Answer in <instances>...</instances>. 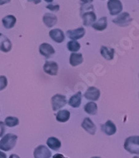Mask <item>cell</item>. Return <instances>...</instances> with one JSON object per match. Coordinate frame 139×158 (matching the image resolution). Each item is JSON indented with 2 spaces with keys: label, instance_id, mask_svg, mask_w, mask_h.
Wrapping results in <instances>:
<instances>
[{
  "label": "cell",
  "instance_id": "cell-18",
  "mask_svg": "<svg viewBox=\"0 0 139 158\" xmlns=\"http://www.w3.org/2000/svg\"><path fill=\"white\" fill-rule=\"evenodd\" d=\"M81 101H82V93L78 91L77 94H75L72 96L69 101H68V105L70 106L73 107V108H77L80 106L81 105Z\"/></svg>",
  "mask_w": 139,
  "mask_h": 158
},
{
  "label": "cell",
  "instance_id": "cell-7",
  "mask_svg": "<svg viewBox=\"0 0 139 158\" xmlns=\"http://www.w3.org/2000/svg\"><path fill=\"white\" fill-rule=\"evenodd\" d=\"M43 70L46 74L49 75H57L58 70V65L54 61H47L43 65Z\"/></svg>",
  "mask_w": 139,
  "mask_h": 158
},
{
  "label": "cell",
  "instance_id": "cell-13",
  "mask_svg": "<svg viewBox=\"0 0 139 158\" xmlns=\"http://www.w3.org/2000/svg\"><path fill=\"white\" fill-rule=\"evenodd\" d=\"M49 36L53 40L57 42V43H62L65 39L63 32L59 29H52L51 31L49 32Z\"/></svg>",
  "mask_w": 139,
  "mask_h": 158
},
{
  "label": "cell",
  "instance_id": "cell-8",
  "mask_svg": "<svg viewBox=\"0 0 139 158\" xmlns=\"http://www.w3.org/2000/svg\"><path fill=\"white\" fill-rule=\"evenodd\" d=\"M84 96L87 100L96 101L100 97V90L96 87H89L84 94Z\"/></svg>",
  "mask_w": 139,
  "mask_h": 158
},
{
  "label": "cell",
  "instance_id": "cell-21",
  "mask_svg": "<svg viewBox=\"0 0 139 158\" xmlns=\"http://www.w3.org/2000/svg\"><path fill=\"white\" fill-rule=\"evenodd\" d=\"M100 52H101V55H102V57L105 58L106 60H111L113 59L114 53H115L113 49H112V48H108V47H106V46H102Z\"/></svg>",
  "mask_w": 139,
  "mask_h": 158
},
{
  "label": "cell",
  "instance_id": "cell-20",
  "mask_svg": "<svg viewBox=\"0 0 139 158\" xmlns=\"http://www.w3.org/2000/svg\"><path fill=\"white\" fill-rule=\"evenodd\" d=\"M93 28L96 30H98V31H102L107 28L108 26V19L106 17H102L101 19H99V20L97 21V22H94L93 24Z\"/></svg>",
  "mask_w": 139,
  "mask_h": 158
},
{
  "label": "cell",
  "instance_id": "cell-29",
  "mask_svg": "<svg viewBox=\"0 0 139 158\" xmlns=\"http://www.w3.org/2000/svg\"><path fill=\"white\" fill-rule=\"evenodd\" d=\"M5 132V127H4V123L0 121V137H2Z\"/></svg>",
  "mask_w": 139,
  "mask_h": 158
},
{
  "label": "cell",
  "instance_id": "cell-25",
  "mask_svg": "<svg viewBox=\"0 0 139 158\" xmlns=\"http://www.w3.org/2000/svg\"><path fill=\"white\" fill-rule=\"evenodd\" d=\"M19 123V121L17 117H14V116H9L5 119L4 121V124L7 127H14L18 126Z\"/></svg>",
  "mask_w": 139,
  "mask_h": 158
},
{
  "label": "cell",
  "instance_id": "cell-16",
  "mask_svg": "<svg viewBox=\"0 0 139 158\" xmlns=\"http://www.w3.org/2000/svg\"><path fill=\"white\" fill-rule=\"evenodd\" d=\"M82 19H83V24L85 26L92 25L94 22H96V15L93 12H86L82 15Z\"/></svg>",
  "mask_w": 139,
  "mask_h": 158
},
{
  "label": "cell",
  "instance_id": "cell-2",
  "mask_svg": "<svg viewBox=\"0 0 139 158\" xmlns=\"http://www.w3.org/2000/svg\"><path fill=\"white\" fill-rule=\"evenodd\" d=\"M124 149L132 154H137L139 153V136L138 135H133L129 136L124 142Z\"/></svg>",
  "mask_w": 139,
  "mask_h": 158
},
{
  "label": "cell",
  "instance_id": "cell-1",
  "mask_svg": "<svg viewBox=\"0 0 139 158\" xmlns=\"http://www.w3.org/2000/svg\"><path fill=\"white\" fill-rule=\"evenodd\" d=\"M18 136L14 134L9 133L7 135H3L2 140L0 141V150L3 152H9L14 149L17 143Z\"/></svg>",
  "mask_w": 139,
  "mask_h": 158
},
{
  "label": "cell",
  "instance_id": "cell-34",
  "mask_svg": "<svg viewBox=\"0 0 139 158\" xmlns=\"http://www.w3.org/2000/svg\"><path fill=\"white\" fill-rule=\"evenodd\" d=\"M0 158H7V156H6L5 153H3L1 151H0Z\"/></svg>",
  "mask_w": 139,
  "mask_h": 158
},
{
  "label": "cell",
  "instance_id": "cell-32",
  "mask_svg": "<svg viewBox=\"0 0 139 158\" xmlns=\"http://www.w3.org/2000/svg\"><path fill=\"white\" fill-rule=\"evenodd\" d=\"M30 3H33L34 4H38V3H41V0H28Z\"/></svg>",
  "mask_w": 139,
  "mask_h": 158
},
{
  "label": "cell",
  "instance_id": "cell-6",
  "mask_svg": "<svg viewBox=\"0 0 139 158\" xmlns=\"http://www.w3.org/2000/svg\"><path fill=\"white\" fill-rule=\"evenodd\" d=\"M34 158H50L52 156L51 152L48 149V147L40 145L35 148L34 152Z\"/></svg>",
  "mask_w": 139,
  "mask_h": 158
},
{
  "label": "cell",
  "instance_id": "cell-36",
  "mask_svg": "<svg viewBox=\"0 0 139 158\" xmlns=\"http://www.w3.org/2000/svg\"><path fill=\"white\" fill-rule=\"evenodd\" d=\"M44 1H45V2H47V3H51L52 2L54 1V0H44Z\"/></svg>",
  "mask_w": 139,
  "mask_h": 158
},
{
  "label": "cell",
  "instance_id": "cell-10",
  "mask_svg": "<svg viewBox=\"0 0 139 158\" xmlns=\"http://www.w3.org/2000/svg\"><path fill=\"white\" fill-rule=\"evenodd\" d=\"M84 35H85V29L83 28H78V29L67 31L68 37L73 40H77L82 39L84 36Z\"/></svg>",
  "mask_w": 139,
  "mask_h": 158
},
{
  "label": "cell",
  "instance_id": "cell-24",
  "mask_svg": "<svg viewBox=\"0 0 139 158\" xmlns=\"http://www.w3.org/2000/svg\"><path fill=\"white\" fill-rule=\"evenodd\" d=\"M84 110L88 115H96L97 112V106L95 102H88L84 106Z\"/></svg>",
  "mask_w": 139,
  "mask_h": 158
},
{
  "label": "cell",
  "instance_id": "cell-37",
  "mask_svg": "<svg viewBox=\"0 0 139 158\" xmlns=\"http://www.w3.org/2000/svg\"><path fill=\"white\" fill-rule=\"evenodd\" d=\"M91 158H100V157H98V156H93V157H91Z\"/></svg>",
  "mask_w": 139,
  "mask_h": 158
},
{
  "label": "cell",
  "instance_id": "cell-3",
  "mask_svg": "<svg viewBox=\"0 0 139 158\" xmlns=\"http://www.w3.org/2000/svg\"><path fill=\"white\" fill-rule=\"evenodd\" d=\"M52 107L54 111H56L58 110L61 109L63 106H65V105L67 104V100H66L65 95H54L52 97Z\"/></svg>",
  "mask_w": 139,
  "mask_h": 158
},
{
  "label": "cell",
  "instance_id": "cell-5",
  "mask_svg": "<svg viewBox=\"0 0 139 158\" xmlns=\"http://www.w3.org/2000/svg\"><path fill=\"white\" fill-rule=\"evenodd\" d=\"M132 20L133 19H132L130 15L127 12H124L118 15L115 19H113V23L117 25L121 26V27H126L130 24Z\"/></svg>",
  "mask_w": 139,
  "mask_h": 158
},
{
  "label": "cell",
  "instance_id": "cell-28",
  "mask_svg": "<svg viewBox=\"0 0 139 158\" xmlns=\"http://www.w3.org/2000/svg\"><path fill=\"white\" fill-rule=\"evenodd\" d=\"M47 9H49V10H52V11H54V12H58L59 10L60 7L58 4H52V3L50 4H48L47 6Z\"/></svg>",
  "mask_w": 139,
  "mask_h": 158
},
{
  "label": "cell",
  "instance_id": "cell-33",
  "mask_svg": "<svg viewBox=\"0 0 139 158\" xmlns=\"http://www.w3.org/2000/svg\"><path fill=\"white\" fill-rule=\"evenodd\" d=\"M53 158H67V157H65V156H64L63 155H62V154H55Z\"/></svg>",
  "mask_w": 139,
  "mask_h": 158
},
{
  "label": "cell",
  "instance_id": "cell-26",
  "mask_svg": "<svg viewBox=\"0 0 139 158\" xmlns=\"http://www.w3.org/2000/svg\"><path fill=\"white\" fill-rule=\"evenodd\" d=\"M67 47H68V49L69 51L77 52L79 50L81 46H80V44L76 40H72L68 42V44H67Z\"/></svg>",
  "mask_w": 139,
  "mask_h": 158
},
{
  "label": "cell",
  "instance_id": "cell-11",
  "mask_svg": "<svg viewBox=\"0 0 139 158\" xmlns=\"http://www.w3.org/2000/svg\"><path fill=\"white\" fill-rule=\"evenodd\" d=\"M82 127L83 129L85 130L88 133H89L90 135H94L95 132H96V126L95 124L92 121V120L90 118H85L82 123Z\"/></svg>",
  "mask_w": 139,
  "mask_h": 158
},
{
  "label": "cell",
  "instance_id": "cell-12",
  "mask_svg": "<svg viewBox=\"0 0 139 158\" xmlns=\"http://www.w3.org/2000/svg\"><path fill=\"white\" fill-rule=\"evenodd\" d=\"M12 49V43L9 38L0 33V50L3 52H9Z\"/></svg>",
  "mask_w": 139,
  "mask_h": 158
},
{
  "label": "cell",
  "instance_id": "cell-15",
  "mask_svg": "<svg viewBox=\"0 0 139 158\" xmlns=\"http://www.w3.org/2000/svg\"><path fill=\"white\" fill-rule=\"evenodd\" d=\"M43 21L48 28H53L58 22L56 15L53 14H45L43 17Z\"/></svg>",
  "mask_w": 139,
  "mask_h": 158
},
{
  "label": "cell",
  "instance_id": "cell-38",
  "mask_svg": "<svg viewBox=\"0 0 139 158\" xmlns=\"http://www.w3.org/2000/svg\"><path fill=\"white\" fill-rule=\"evenodd\" d=\"M133 158H138V156H135V157H133Z\"/></svg>",
  "mask_w": 139,
  "mask_h": 158
},
{
  "label": "cell",
  "instance_id": "cell-31",
  "mask_svg": "<svg viewBox=\"0 0 139 158\" xmlns=\"http://www.w3.org/2000/svg\"><path fill=\"white\" fill-rule=\"evenodd\" d=\"M11 2V0H0V5H3Z\"/></svg>",
  "mask_w": 139,
  "mask_h": 158
},
{
  "label": "cell",
  "instance_id": "cell-14",
  "mask_svg": "<svg viewBox=\"0 0 139 158\" xmlns=\"http://www.w3.org/2000/svg\"><path fill=\"white\" fill-rule=\"evenodd\" d=\"M102 131L107 135H113L116 133L117 127L113 121H108L102 126Z\"/></svg>",
  "mask_w": 139,
  "mask_h": 158
},
{
  "label": "cell",
  "instance_id": "cell-9",
  "mask_svg": "<svg viewBox=\"0 0 139 158\" xmlns=\"http://www.w3.org/2000/svg\"><path fill=\"white\" fill-rule=\"evenodd\" d=\"M39 52L41 55H43L46 58L51 57L52 55L55 54V50H54V47L51 44L47 43L42 44L39 46Z\"/></svg>",
  "mask_w": 139,
  "mask_h": 158
},
{
  "label": "cell",
  "instance_id": "cell-22",
  "mask_svg": "<svg viewBox=\"0 0 139 158\" xmlns=\"http://www.w3.org/2000/svg\"><path fill=\"white\" fill-rule=\"evenodd\" d=\"M47 145L48 146V147L52 150H54V151H58V150L60 149V147L62 146L61 144V141L58 139V138L55 137H49L47 140Z\"/></svg>",
  "mask_w": 139,
  "mask_h": 158
},
{
  "label": "cell",
  "instance_id": "cell-35",
  "mask_svg": "<svg viewBox=\"0 0 139 158\" xmlns=\"http://www.w3.org/2000/svg\"><path fill=\"white\" fill-rule=\"evenodd\" d=\"M9 158H20V157L17 155V154H12V155L9 156Z\"/></svg>",
  "mask_w": 139,
  "mask_h": 158
},
{
  "label": "cell",
  "instance_id": "cell-19",
  "mask_svg": "<svg viewBox=\"0 0 139 158\" xmlns=\"http://www.w3.org/2000/svg\"><path fill=\"white\" fill-rule=\"evenodd\" d=\"M82 61H83V59H82V54H77L75 52L72 53L69 58V62L72 66H77L80 64L82 63Z\"/></svg>",
  "mask_w": 139,
  "mask_h": 158
},
{
  "label": "cell",
  "instance_id": "cell-27",
  "mask_svg": "<svg viewBox=\"0 0 139 158\" xmlns=\"http://www.w3.org/2000/svg\"><path fill=\"white\" fill-rule=\"evenodd\" d=\"M8 85V80L4 75H1L0 76V91L3 90L7 87Z\"/></svg>",
  "mask_w": 139,
  "mask_h": 158
},
{
  "label": "cell",
  "instance_id": "cell-17",
  "mask_svg": "<svg viewBox=\"0 0 139 158\" xmlns=\"http://www.w3.org/2000/svg\"><path fill=\"white\" fill-rule=\"evenodd\" d=\"M2 22H3V25L4 26V28L9 29L14 27L16 22H17V19L14 15H7L2 19Z\"/></svg>",
  "mask_w": 139,
  "mask_h": 158
},
{
  "label": "cell",
  "instance_id": "cell-23",
  "mask_svg": "<svg viewBox=\"0 0 139 158\" xmlns=\"http://www.w3.org/2000/svg\"><path fill=\"white\" fill-rule=\"evenodd\" d=\"M69 118H70V112L67 110H59L56 115V119L59 122H66L69 120Z\"/></svg>",
  "mask_w": 139,
  "mask_h": 158
},
{
  "label": "cell",
  "instance_id": "cell-30",
  "mask_svg": "<svg viewBox=\"0 0 139 158\" xmlns=\"http://www.w3.org/2000/svg\"><path fill=\"white\" fill-rule=\"evenodd\" d=\"M83 4H89V3H93V0H80Z\"/></svg>",
  "mask_w": 139,
  "mask_h": 158
},
{
  "label": "cell",
  "instance_id": "cell-4",
  "mask_svg": "<svg viewBox=\"0 0 139 158\" xmlns=\"http://www.w3.org/2000/svg\"><path fill=\"white\" fill-rule=\"evenodd\" d=\"M108 9L111 15H117L122 11V3L120 0H109Z\"/></svg>",
  "mask_w": 139,
  "mask_h": 158
}]
</instances>
